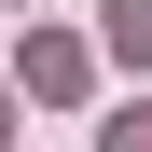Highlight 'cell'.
Masks as SVG:
<instances>
[{"mask_svg": "<svg viewBox=\"0 0 152 152\" xmlns=\"http://www.w3.org/2000/svg\"><path fill=\"white\" fill-rule=\"evenodd\" d=\"M97 152H152V97H138V111H111V124H97Z\"/></svg>", "mask_w": 152, "mask_h": 152, "instance_id": "3", "label": "cell"}, {"mask_svg": "<svg viewBox=\"0 0 152 152\" xmlns=\"http://www.w3.org/2000/svg\"><path fill=\"white\" fill-rule=\"evenodd\" d=\"M111 56H124V69H152V0H111Z\"/></svg>", "mask_w": 152, "mask_h": 152, "instance_id": "2", "label": "cell"}, {"mask_svg": "<svg viewBox=\"0 0 152 152\" xmlns=\"http://www.w3.org/2000/svg\"><path fill=\"white\" fill-rule=\"evenodd\" d=\"M0 138H14V97H0Z\"/></svg>", "mask_w": 152, "mask_h": 152, "instance_id": "4", "label": "cell"}, {"mask_svg": "<svg viewBox=\"0 0 152 152\" xmlns=\"http://www.w3.org/2000/svg\"><path fill=\"white\" fill-rule=\"evenodd\" d=\"M28 97H83V42H28Z\"/></svg>", "mask_w": 152, "mask_h": 152, "instance_id": "1", "label": "cell"}]
</instances>
